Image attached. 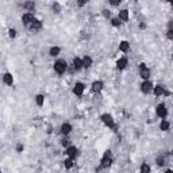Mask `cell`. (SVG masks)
Masks as SVG:
<instances>
[{
	"label": "cell",
	"mask_w": 173,
	"mask_h": 173,
	"mask_svg": "<svg viewBox=\"0 0 173 173\" xmlns=\"http://www.w3.org/2000/svg\"><path fill=\"white\" fill-rule=\"evenodd\" d=\"M83 65H84V68H89V66L92 65V58H91L89 56H85L83 58Z\"/></svg>",
	"instance_id": "obj_17"
},
{
	"label": "cell",
	"mask_w": 173,
	"mask_h": 173,
	"mask_svg": "<svg viewBox=\"0 0 173 173\" xmlns=\"http://www.w3.org/2000/svg\"><path fill=\"white\" fill-rule=\"evenodd\" d=\"M66 66L68 65H66V62L64 60H58V61H56V64H54V70L58 74H62L66 70Z\"/></svg>",
	"instance_id": "obj_1"
},
{
	"label": "cell",
	"mask_w": 173,
	"mask_h": 173,
	"mask_svg": "<svg viewBox=\"0 0 173 173\" xmlns=\"http://www.w3.org/2000/svg\"><path fill=\"white\" fill-rule=\"evenodd\" d=\"M126 65H127V58H119L118 62H116L118 69H124V68H126Z\"/></svg>",
	"instance_id": "obj_15"
},
{
	"label": "cell",
	"mask_w": 173,
	"mask_h": 173,
	"mask_svg": "<svg viewBox=\"0 0 173 173\" xmlns=\"http://www.w3.org/2000/svg\"><path fill=\"white\" fill-rule=\"evenodd\" d=\"M43 102H45V98H43V95H38V96H37V104H38V105H43Z\"/></svg>",
	"instance_id": "obj_24"
},
{
	"label": "cell",
	"mask_w": 173,
	"mask_h": 173,
	"mask_svg": "<svg viewBox=\"0 0 173 173\" xmlns=\"http://www.w3.org/2000/svg\"><path fill=\"white\" fill-rule=\"evenodd\" d=\"M157 115L162 119H165V116L168 115V111L165 108V104H158L157 105Z\"/></svg>",
	"instance_id": "obj_4"
},
{
	"label": "cell",
	"mask_w": 173,
	"mask_h": 173,
	"mask_svg": "<svg viewBox=\"0 0 173 173\" xmlns=\"http://www.w3.org/2000/svg\"><path fill=\"white\" fill-rule=\"evenodd\" d=\"M73 66H74V69L76 70H79V69H81L83 68V60H80V58H77V57H76V58L73 60Z\"/></svg>",
	"instance_id": "obj_14"
},
{
	"label": "cell",
	"mask_w": 173,
	"mask_h": 173,
	"mask_svg": "<svg viewBox=\"0 0 173 173\" xmlns=\"http://www.w3.org/2000/svg\"><path fill=\"white\" fill-rule=\"evenodd\" d=\"M160 127H161L162 131H168V130H169V127H170V124H169V122L162 121V122H161V124H160Z\"/></svg>",
	"instance_id": "obj_20"
},
{
	"label": "cell",
	"mask_w": 173,
	"mask_h": 173,
	"mask_svg": "<svg viewBox=\"0 0 173 173\" xmlns=\"http://www.w3.org/2000/svg\"><path fill=\"white\" fill-rule=\"evenodd\" d=\"M172 154H173V150H172Z\"/></svg>",
	"instance_id": "obj_37"
},
{
	"label": "cell",
	"mask_w": 173,
	"mask_h": 173,
	"mask_svg": "<svg viewBox=\"0 0 173 173\" xmlns=\"http://www.w3.org/2000/svg\"><path fill=\"white\" fill-rule=\"evenodd\" d=\"M172 58H173V57H172Z\"/></svg>",
	"instance_id": "obj_38"
},
{
	"label": "cell",
	"mask_w": 173,
	"mask_h": 173,
	"mask_svg": "<svg viewBox=\"0 0 173 173\" xmlns=\"http://www.w3.org/2000/svg\"><path fill=\"white\" fill-rule=\"evenodd\" d=\"M110 3H111L112 6H118V4L121 3V0H111V2H110Z\"/></svg>",
	"instance_id": "obj_30"
},
{
	"label": "cell",
	"mask_w": 173,
	"mask_h": 173,
	"mask_svg": "<svg viewBox=\"0 0 173 173\" xmlns=\"http://www.w3.org/2000/svg\"><path fill=\"white\" fill-rule=\"evenodd\" d=\"M77 152H79V150H77V149H76L74 146H70V147H68V149H66V154L69 156V158H74L76 156L79 154Z\"/></svg>",
	"instance_id": "obj_8"
},
{
	"label": "cell",
	"mask_w": 173,
	"mask_h": 173,
	"mask_svg": "<svg viewBox=\"0 0 173 173\" xmlns=\"http://www.w3.org/2000/svg\"><path fill=\"white\" fill-rule=\"evenodd\" d=\"M119 20H121V19H118V18H114L112 19V26H115V27H118V26H121V22H119Z\"/></svg>",
	"instance_id": "obj_26"
},
{
	"label": "cell",
	"mask_w": 173,
	"mask_h": 173,
	"mask_svg": "<svg viewBox=\"0 0 173 173\" xmlns=\"http://www.w3.org/2000/svg\"><path fill=\"white\" fill-rule=\"evenodd\" d=\"M3 80H4V83L8 84V85H11V84H12V81H14L11 73H6V74H4V77H3Z\"/></svg>",
	"instance_id": "obj_18"
},
{
	"label": "cell",
	"mask_w": 173,
	"mask_h": 173,
	"mask_svg": "<svg viewBox=\"0 0 173 173\" xmlns=\"http://www.w3.org/2000/svg\"><path fill=\"white\" fill-rule=\"evenodd\" d=\"M157 165H158V166H162V165H164V158L158 157V158H157Z\"/></svg>",
	"instance_id": "obj_28"
},
{
	"label": "cell",
	"mask_w": 173,
	"mask_h": 173,
	"mask_svg": "<svg viewBox=\"0 0 173 173\" xmlns=\"http://www.w3.org/2000/svg\"><path fill=\"white\" fill-rule=\"evenodd\" d=\"M110 156H111V152H110V150L104 153V157H103V160H102V166L103 168H108L110 165H111L112 160L110 158Z\"/></svg>",
	"instance_id": "obj_3"
},
{
	"label": "cell",
	"mask_w": 173,
	"mask_h": 173,
	"mask_svg": "<svg viewBox=\"0 0 173 173\" xmlns=\"http://www.w3.org/2000/svg\"><path fill=\"white\" fill-rule=\"evenodd\" d=\"M119 49H121V51H123V53H127V51L130 50L128 42H127V41H122L121 43H119Z\"/></svg>",
	"instance_id": "obj_12"
},
{
	"label": "cell",
	"mask_w": 173,
	"mask_h": 173,
	"mask_svg": "<svg viewBox=\"0 0 173 173\" xmlns=\"http://www.w3.org/2000/svg\"><path fill=\"white\" fill-rule=\"evenodd\" d=\"M119 19H122V20H124V22L128 20V11L127 9H122V11L119 12Z\"/></svg>",
	"instance_id": "obj_16"
},
{
	"label": "cell",
	"mask_w": 173,
	"mask_h": 173,
	"mask_svg": "<svg viewBox=\"0 0 173 173\" xmlns=\"http://www.w3.org/2000/svg\"><path fill=\"white\" fill-rule=\"evenodd\" d=\"M34 7H35V4L33 2H26L25 3V8H27V9H33Z\"/></svg>",
	"instance_id": "obj_25"
},
{
	"label": "cell",
	"mask_w": 173,
	"mask_h": 173,
	"mask_svg": "<svg viewBox=\"0 0 173 173\" xmlns=\"http://www.w3.org/2000/svg\"><path fill=\"white\" fill-rule=\"evenodd\" d=\"M162 93H164V86L162 85H156L154 86V95L156 96H161Z\"/></svg>",
	"instance_id": "obj_19"
},
{
	"label": "cell",
	"mask_w": 173,
	"mask_h": 173,
	"mask_svg": "<svg viewBox=\"0 0 173 173\" xmlns=\"http://www.w3.org/2000/svg\"><path fill=\"white\" fill-rule=\"evenodd\" d=\"M103 14H104V15H105V16H110V12L107 11V9H104V12H103Z\"/></svg>",
	"instance_id": "obj_34"
},
{
	"label": "cell",
	"mask_w": 173,
	"mask_h": 173,
	"mask_svg": "<svg viewBox=\"0 0 173 173\" xmlns=\"http://www.w3.org/2000/svg\"><path fill=\"white\" fill-rule=\"evenodd\" d=\"M64 164H65L66 169H70V168L73 166V158H66V160L64 161Z\"/></svg>",
	"instance_id": "obj_21"
},
{
	"label": "cell",
	"mask_w": 173,
	"mask_h": 173,
	"mask_svg": "<svg viewBox=\"0 0 173 173\" xmlns=\"http://www.w3.org/2000/svg\"><path fill=\"white\" fill-rule=\"evenodd\" d=\"M61 143H62V146H68V145H69V141H68V139H64Z\"/></svg>",
	"instance_id": "obj_31"
},
{
	"label": "cell",
	"mask_w": 173,
	"mask_h": 173,
	"mask_svg": "<svg viewBox=\"0 0 173 173\" xmlns=\"http://www.w3.org/2000/svg\"><path fill=\"white\" fill-rule=\"evenodd\" d=\"M41 27H42L41 20H38V19H34V22H33L31 26H30V30H31V31H37V30H39Z\"/></svg>",
	"instance_id": "obj_9"
},
{
	"label": "cell",
	"mask_w": 173,
	"mask_h": 173,
	"mask_svg": "<svg viewBox=\"0 0 173 173\" xmlns=\"http://www.w3.org/2000/svg\"><path fill=\"white\" fill-rule=\"evenodd\" d=\"M103 89V83L102 81H95L92 84V91L93 92H100V91Z\"/></svg>",
	"instance_id": "obj_11"
},
{
	"label": "cell",
	"mask_w": 173,
	"mask_h": 173,
	"mask_svg": "<svg viewBox=\"0 0 173 173\" xmlns=\"http://www.w3.org/2000/svg\"><path fill=\"white\" fill-rule=\"evenodd\" d=\"M60 54V47H57V46H53L51 49H50V56H58Z\"/></svg>",
	"instance_id": "obj_22"
},
{
	"label": "cell",
	"mask_w": 173,
	"mask_h": 173,
	"mask_svg": "<svg viewBox=\"0 0 173 173\" xmlns=\"http://www.w3.org/2000/svg\"><path fill=\"white\" fill-rule=\"evenodd\" d=\"M73 92H74V95L81 96V95H83V92H84V84L83 83H76L74 88H73Z\"/></svg>",
	"instance_id": "obj_7"
},
{
	"label": "cell",
	"mask_w": 173,
	"mask_h": 173,
	"mask_svg": "<svg viewBox=\"0 0 173 173\" xmlns=\"http://www.w3.org/2000/svg\"><path fill=\"white\" fill-rule=\"evenodd\" d=\"M165 173H173V170H170V169H168V170H166Z\"/></svg>",
	"instance_id": "obj_36"
},
{
	"label": "cell",
	"mask_w": 173,
	"mask_h": 173,
	"mask_svg": "<svg viewBox=\"0 0 173 173\" xmlns=\"http://www.w3.org/2000/svg\"><path fill=\"white\" fill-rule=\"evenodd\" d=\"M34 15H33L31 12H27V14H25V15L22 16V22H23V25H25L26 27H30L31 26V23L34 22Z\"/></svg>",
	"instance_id": "obj_2"
},
{
	"label": "cell",
	"mask_w": 173,
	"mask_h": 173,
	"mask_svg": "<svg viewBox=\"0 0 173 173\" xmlns=\"http://www.w3.org/2000/svg\"><path fill=\"white\" fill-rule=\"evenodd\" d=\"M145 27H146L145 23H141V25H139V28H145Z\"/></svg>",
	"instance_id": "obj_35"
},
{
	"label": "cell",
	"mask_w": 173,
	"mask_h": 173,
	"mask_svg": "<svg viewBox=\"0 0 173 173\" xmlns=\"http://www.w3.org/2000/svg\"><path fill=\"white\" fill-rule=\"evenodd\" d=\"M145 68H147L146 64H141V65H139V69H145Z\"/></svg>",
	"instance_id": "obj_33"
},
{
	"label": "cell",
	"mask_w": 173,
	"mask_h": 173,
	"mask_svg": "<svg viewBox=\"0 0 173 173\" xmlns=\"http://www.w3.org/2000/svg\"><path fill=\"white\" fill-rule=\"evenodd\" d=\"M166 37H168V39H173V28H169V30H168Z\"/></svg>",
	"instance_id": "obj_27"
},
{
	"label": "cell",
	"mask_w": 173,
	"mask_h": 173,
	"mask_svg": "<svg viewBox=\"0 0 173 173\" xmlns=\"http://www.w3.org/2000/svg\"><path fill=\"white\" fill-rule=\"evenodd\" d=\"M139 73H141V77L145 79V80H147L149 77H150V69H147V68L139 69Z\"/></svg>",
	"instance_id": "obj_13"
},
{
	"label": "cell",
	"mask_w": 173,
	"mask_h": 173,
	"mask_svg": "<svg viewBox=\"0 0 173 173\" xmlns=\"http://www.w3.org/2000/svg\"><path fill=\"white\" fill-rule=\"evenodd\" d=\"M70 131H72V126H70L69 123H64L61 126V133L64 134V135H68Z\"/></svg>",
	"instance_id": "obj_10"
},
{
	"label": "cell",
	"mask_w": 173,
	"mask_h": 173,
	"mask_svg": "<svg viewBox=\"0 0 173 173\" xmlns=\"http://www.w3.org/2000/svg\"><path fill=\"white\" fill-rule=\"evenodd\" d=\"M8 33H9V37H11V38H14V37L16 35V30H14V28H11Z\"/></svg>",
	"instance_id": "obj_29"
},
{
	"label": "cell",
	"mask_w": 173,
	"mask_h": 173,
	"mask_svg": "<svg viewBox=\"0 0 173 173\" xmlns=\"http://www.w3.org/2000/svg\"><path fill=\"white\" fill-rule=\"evenodd\" d=\"M141 173H150V166L147 164H142L141 165Z\"/></svg>",
	"instance_id": "obj_23"
},
{
	"label": "cell",
	"mask_w": 173,
	"mask_h": 173,
	"mask_svg": "<svg viewBox=\"0 0 173 173\" xmlns=\"http://www.w3.org/2000/svg\"><path fill=\"white\" fill-rule=\"evenodd\" d=\"M16 150H18V152H22V150H23V145H18V146H16Z\"/></svg>",
	"instance_id": "obj_32"
},
{
	"label": "cell",
	"mask_w": 173,
	"mask_h": 173,
	"mask_svg": "<svg viewBox=\"0 0 173 173\" xmlns=\"http://www.w3.org/2000/svg\"><path fill=\"white\" fill-rule=\"evenodd\" d=\"M152 88H153V85H152L150 81H147V80L143 81V83L141 84V91H142L143 93H149L152 91Z\"/></svg>",
	"instance_id": "obj_6"
},
{
	"label": "cell",
	"mask_w": 173,
	"mask_h": 173,
	"mask_svg": "<svg viewBox=\"0 0 173 173\" xmlns=\"http://www.w3.org/2000/svg\"><path fill=\"white\" fill-rule=\"evenodd\" d=\"M102 121H103L105 124H107L108 127H115V126H114V119H112L111 115H108V114L102 115Z\"/></svg>",
	"instance_id": "obj_5"
}]
</instances>
